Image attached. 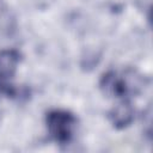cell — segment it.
Segmentation results:
<instances>
[{
  "label": "cell",
  "mask_w": 153,
  "mask_h": 153,
  "mask_svg": "<svg viewBox=\"0 0 153 153\" xmlns=\"http://www.w3.org/2000/svg\"><path fill=\"white\" fill-rule=\"evenodd\" d=\"M45 124L50 137L55 142L65 145L73 139L78 120L71 111L55 109L47 114Z\"/></svg>",
  "instance_id": "obj_1"
},
{
  "label": "cell",
  "mask_w": 153,
  "mask_h": 153,
  "mask_svg": "<svg viewBox=\"0 0 153 153\" xmlns=\"http://www.w3.org/2000/svg\"><path fill=\"white\" fill-rule=\"evenodd\" d=\"M145 87V79L142 74L134 69L127 68L118 75V98L128 99L131 96L139 94Z\"/></svg>",
  "instance_id": "obj_2"
},
{
  "label": "cell",
  "mask_w": 153,
  "mask_h": 153,
  "mask_svg": "<svg viewBox=\"0 0 153 153\" xmlns=\"http://www.w3.org/2000/svg\"><path fill=\"white\" fill-rule=\"evenodd\" d=\"M108 116L116 129H124L134 120V108L128 99H122L109 111Z\"/></svg>",
  "instance_id": "obj_3"
},
{
  "label": "cell",
  "mask_w": 153,
  "mask_h": 153,
  "mask_svg": "<svg viewBox=\"0 0 153 153\" xmlns=\"http://www.w3.org/2000/svg\"><path fill=\"white\" fill-rule=\"evenodd\" d=\"M20 53L16 49L0 51V81H11L20 62Z\"/></svg>",
  "instance_id": "obj_4"
},
{
  "label": "cell",
  "mask_w": 153,
  "mask_h": 153,
  "mask_svg": "<svg viewBox=\"0 0 153 153\" xmlns=\"http://www.w3.org/2000/svg\"><path fill=\"white\" fill-rule=\"evenodd\" d=\"M99 88L106 97L117 98V73L109 71L99 80Z\"/></svg>",
  "instance_id": "obj_5"
},
{
  "label": "cell",
  "mask_w": 153,
  "mask_h": 153,
  "mask_svg": "<svg viewBox=\"0 0 153 153\" xmlns=\"http://www.w3.org/2000/svg\"><path fill=\"white\" fill-rule=\"evenodd\" d=\"M7 14V6L4 2V0H0V20H5L4 18Z\"/></svg>",
  "instance_id": "obj_6"
}]
</instances>
